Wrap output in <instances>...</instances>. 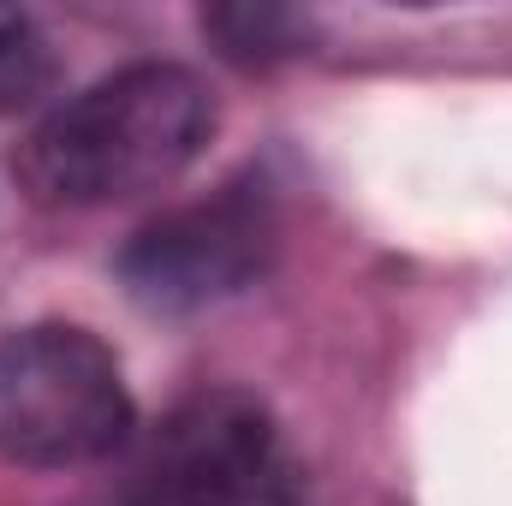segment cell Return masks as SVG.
<instances>
[{
  "label": "cell",
  "mask_w": 512,
  "mask_h": 506,
  "mask_svg": "<svg viewBox=\"0 0 512 506\" xmlns=\"http://www.w3.org/2000/svg\"><path fill=\"white\" fill-rule=\"evenodd\" d=\"M131 506H298L274 423L245 393H203L149 441Z\"/></svg>",
  "instance_id": "obj_3"
},
{
  "label": "cell",
  "mask_w": 512,
  "mask_h": 506,
  "mask_svg": "<svg viewBox=\"0 0 512 506\" xmlns=\"http://www.w3.org/2000/svg\"><path fill=\"white\" fill-rule=\"evenodd\" d=\"M18 36H24V18H18L12 6H0V54H12V48H18Z\"/></svg>",
  "instance_id": "obj_6"
},
{
  "label": "cell",
  "mask_w": 512,
  "mask_h": 506,
  "mask_svg": "<svg viewBox=\"0 0 512 506\" xmlns=\"http://www.w3.org/2000/svg\"><path fill=\"white\" fill-rule=\"evenodd\" d=\"M126 429V376L96 334L42 322L0 340V459L30 471L96 465Z\"/></svg>",
  "instance_id": "obj_2"
},
{
  "label": "cell",
  "mask_w": 512,
  "mask_h": 506,
  "mask_svg": "<svg viewBox=\"0 0 512 506\" xmlns=\"http://www.w3.org/2000/svg\"><path fill=\"white\" fill-rule=\"evenodd\" d=\"M203 24H209V30L221 36V48L239 54V60L286 54V42L298 36V18L280 12V6H221V12H209Z\"/></svg>",
  "instance_id": "obj_5"
},
{
  "label": "cell",
  "mask_w": 512,
  "mask_h": 506,
  "mask_svg": "<svg viewBox=\"0 0 512 506\" xmlns=\"http://www.w3.org/2000/svg\"><path fill=\"white\" fill-rule=\"evenodd\" d=\"M215 102L185 66H126L66 108H54L18 149V179L48 209H96L173 185L209 143Z\"/></svg>",
  "instance_id": "obj_1"
},
{
  "label": "cell",
  "mask_w": 512,
  "mask_h": 506,
  "mask_svg": "<svg viewBox=\"0 0 512 506\" xmlns=\"http://www.w3.org/2000/svg\"><path fill=\"white\" fill-rule=\"evenodd\" d=\"M274 251V209L251 185H227L209 203L149 221L126 251L120 280L143 310L179 316L245 292Z\"/></svg>",
  "instance_id": "obj_4"
}]
</instances>
